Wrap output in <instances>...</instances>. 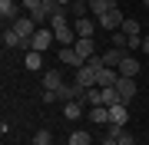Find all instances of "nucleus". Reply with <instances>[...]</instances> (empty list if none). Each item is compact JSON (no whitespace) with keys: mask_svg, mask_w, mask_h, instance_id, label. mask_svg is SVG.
Listing matches in <instances>:
<instances>
[{"mask_svg":"<svg viewBox=\"0 0 149 145\" xmlns=\"http://www.w3.org/2000/svg\"><path fill=\"white\" fill-rule=\"evenodd\" d=\"M66 82H63V76H60V69H50V73H43V89H50V92H60Z\"/></svg>","mask_w":149,"mask_h":145,"instance_id":"11","label":"nucleus"},{"mask_svg":"<svg viewBox=\"0 0 149 145\" xmlns=\"http://www.w3.org/2000/svg\"><path fill=\"white\" fill-rule=\"evenodd\" d=\"M83 92L86 89H80L76 82H66V86L60 89V99H63V102H73V99H83Z\"/></svg>","mask_w":149,"mask_h":145,"instance_id":"17","label":"nucleus"},{"mask_svg":"<svg viewBox=\"0 0 149 145\" xmlns=\"http://www.w3.org/2000/svg\"><path fill=\"white\" fill-rule=\"evenodd\" d=\"M113 7H116V0H93V3H90V16L100 20V16H106Z\"/></svg>","mask_w":149,"mask_h":145,"instance_id":"12","label":"nucleus"},{"mask_svg":"<svg viewBox=\"0 0 149 145\" xmlns=\"http://www.w3.org/2000/svg\"><path fill=\"white\" fill-rule=\"evenodd\" d=\"M23 63H27V69H33V73H37V69H43V53H37V49H30Z\"/></svg>","mask_w":149,"mask_h":145,"instance_id":"22","label":"nucleus"},{"mask_svg":"<svg viewBox=\"0 0 149 145\" xmlns=\"http://www.w3.org/2000/svg\"><path fill=\"white\" fill-rule=\"evenodd\" d=\"M143 3H146V7H149V0H143Z\"/></svg>","mask_w":149,"mask_h":145,"instance_id":"32","label":"nucleus"},{"mask_svg":"<svg viewBox=\"0 0 149 145\" xmlns=\"http://www.w3.org/2000/svg\"><path fill=\"white\" fill-rule=\"evenodd\" d=\"M66 13H70V20H80V16L90 13V3H80V0H73V3L66 7Z\"/></svg>","mask_w":149,"mask_h":145,"instance_id":"19","label":"nucleus"},{"mask_svg":"<svg viewBox=\"0 0 149 145\" xmlns=\"http://www.w3.org/2000/svg\"><path fill=\"white\" fill-rule=\"evenodd\" d=\"M60 63H66V66H76V69H80V66L86 63V59L76 53L73 46H60Z\"/></svg>","mask_w":149,"mask_h":145,"instance_id":"10","label":"nucleus"},{"mask_svg":"<svg viewBox=\"0 0 149 145\" xmlns=\"http://www.w3.org/2000/svg\"><path fill=\"white\" fill-rule=\"evenodd\" d=\"M116 92H119V96H123V102H126V106H129V102H133L136 99V79H133V76H119V82H116Z\"/></svg>","mask_w":149,"mask_h":145,"instance_id":"4","label":"nucleus"},{"mask_svg":"<svg viewBox=\"0 0 149 145\" xmlns=\"http://www.w3.org/2000/svg\"><path fill=\"white\" fill-rule=\"evenodd\" d=\"M60 3H63V7H70V3H73V0H60Z\"/></svg>","mask_w":149,"mask_h":145,"instance_id":"30","label":"nucleus"},{"mask_svg":"<svg viewBox=\"0 0 149 145\" xmlns=\"http://www.w3.org/2000/svg\"><path fill=\"white\" fill-rule=\"evenodd\" d=\"M90 122L93 125H109V106H93L90 109Z\"/></svg>","mask_w":149,"mask_h":145,"instance_id":"15","label":"nucleus"},{"mask_svg":"<svg viewBox=\"0 0 149 145\" xmlns=\"http://www.w3.org/2000/svg\"><path fill=\"white\" fill-rule=\"evenodd\" d=\"M126 36H143V30H139V20H123V27H119Z\"/></svg>","mask_w":149,"mask_h":145,"instance_id":"24","label":"nucleus"},{"mask_svg":"<svg viewBox=\"0 0 149 145\" xmlns=\"http://www.w3.org/2000/svg\"><path fill=\"white\" fill-rule=\"evenodd\" d=\"M20 43H23V40H20V33H17L13 27H7V30H3V46H13V49H20Z\"/></svg>","mask_w":149,"mask_h":145,"instance_id":"21","label":"nucleus"},{"mask_svg":"<svg viewBox=\"0 0 149 145\" xmlns=\"http://www.w3.org/2000/svg\"><path fill=\"white\" fill-rule=\"evenodd\" d=\"M123 20H126V16H123V10H119V7H113V10H109L106 16H100L96 23H100V30H106V33H116V30L123 27Z\"/></svg>","mask_w":149,"mask_h":145,"instance_id":"1","label":"nucleus"},{"mask_svg":"<svg viewBox=\"0 0 149 145\" xmlns=\"http://www.w3.org/2000/svg\"><path fill=\"white\" fill-rule=\"evenodd\" d=\"M126 122H129V106L126 102L109 106V125H126Z\"/></svg>","mask_w":149,"mask_h":145,"instance_id":"7","label":"nucleus"},{"mask_svg":"<svg viewBox=\"0 0 149 145\" xmlns=\"http://www.w3.org/2000/svg\"><path fill=\"white\" fill-rule=\"evenodd\" d=\"M63 115L70 119V122H76V119L83 115V99H73V102H66V106H63Z\"/></svg>","mask_w":149,"mask_h":145,"instance_id":"18","label":"nucleus"},{"mask_svg":"<svg viewBox=\"0 0 149 145\" xmlns=\"http://www.w3.org/2000/svg\"><path fill=\"white\" fill-rule=\"evenodd\" d=\"M83 106H90V109H93V106H106V102H103V89H100V86L86 89V92H83Z\"/></svg>","mask_w":149,"mask_h":145,"instance_id":"16","label":"nucleus"},{"mask_svg":"<svg viewBox=\"0 0 149 145\" xmlns=\"http://www.w3.org/2000/svg\"><path fill=\"white\" fill-rule=\"evenodd\" d=\"M53 43H56V36H53V30H50V27H40L37 33H33V49H37V53L50 49Z\"/></svg>","mask_w":149,"mask_h":145,"instance_id":"3","label":"nucleus"},{"mask_svg":"<svg viewBox=\"0 0 149 145\" xmlns=\"http://www.w3.org/2000/svg\"><path fill=\"white\" fill-rule=\"evenodd\" d=\"M80 3H93V0H80Z\"/></svg>","mask_w":149,"mask_h":145,"instance_id":"31","label":"nucleus"},{"mask_svg":"<svg viewBox=\"0 0 149 145\" xmlns=\"http://www.w3.org/2000/svg\"><path fill=\"white\" fill-rule=\"evenodd\" d=\"M0 16L13 23L17 16H20V3H17V0H0Z\"/></svg>","mask_w":149,"mask_h":145,"instance_id":"13","label":"nucleus"},{"mask_svg":"<svg viewBox=\"0 0 149 145\" xmlns=\"http://www.w3.org/2000/svg\"><path fill=\"white\" fill-rule=\"evenodd\" d=\"M139 73H143V69H139V59H136V56H126V59L119 63V76H133V79H136Z\"/></svg>","mask_w":149,"mask_h":145,"instance_id":"14","label":"nucleus"},{"mask_svg":"<svg viewBox=\"0 0 149 145\" xmlns=\"http://www.w3.org/2000/svg\"><path fill=\"white\" fill-rule=\"evenodd\" d=\"M103 145H116V139H113V135H106V139H103Z\"/></svg>","mask_w":149,"mask_h":145,"instance_id":"29","label":"nucleus"},{"mask_svg":"<svg viewBox=\"0 0 149 145\" xmlns=\"http://www.w3.org/2000/svg\"><path fill=\"white\" fill-rule=\"evenodd\" d=\"M73 49H76L83 59H90V56H96V40H93V36H80V40L73 43Z\"/></svg>","mask_w":149,"mask_h":145,"instance_id":"9","label":"nucleus"},{"mask_svg":"<svg viewBox=\"0 0 149 145\" xmlns=\"http://www.w3.org/2000/svg\"><path fill=\"white\" fill-rule=\"evenodd\" d=\"M119 82V69H113V66H103L100 73H96V86L100 89H113Z\"/></svg>","mask_w":149,"mask_h":145,"instance_id":"5","label":"nucleus"},{"mask_svg":"<svg viewBox=\"0 0 149 145\" xmlns=\"http://www.w3.org/2000/svg\"><path fill=\"white\" fill-rule=\"evenodd\" d=\"M113 46H119V49H129V36H126L123 30H116V33H113Z\"/></svg>","mask_w":149,"mask_h":145,"instance_id":"26","label":"nucleus"},{"mask_svg":"<svg viewBox=\"0 0 149 145\" xmlns=\"http://www.w3.org/2000/svg\"><path fill=\"white\" fill-rule=\"evenodd\" d=\"M66 145H93V135L86 132V129H76L73 135H70V142Z\"/></svg>","mask_w":149,"mask_h":145,"instance_id":"20","label":"nucleus"},{"mask_svg":"<svg viewBox=\"0 0 149 145\" xmlns=\"http://www.w3.org/2000/svg\"><path fill=\"white\" fill-rule=\"evenodd\" d=\"M56 99H60V92H50V89L40 92V102H56Z\"/></svg>","mask_w":149,"mask_h":145,"instance_id":"27","label":"nucleus"},{"mask_svg":"<svg viewBox=\"0 0 149 145\" xmlns=\"http://www.w3.org/2000/svg\"><path fill=\"white\" fill-rule=\"evenodd\" d=\"M73 82H76L80 89H93V86H96V69H93L90 63H83L80 69H76V76H73Z\"/></svg>","mask_w":149,"mask_h":145,"instance_id":"2","label":"nucleus"},{"mask_svg":"<svg viewBox=\"0 0 149 145\" xmlns=\"http://www.w3.org/2000/svg\"><path fill=\"white\" fill-rule=\"evenodd\" d=\"M129 56V49H119V46H109L106 53H103V63L106 66H113V69H119V63Z\"/></svg>","mask_w":149,"mask_h":145,"instance_id":"8","label":"nucleus"},{"mask_svg":"<svg viewBox=\"0 0 149 145\" xmlns=\"http://www.w3.org/2000/svg\"><path fill=\"white\" fill-rule=\"evenodd\" d=\"M139 53H149V33L143 36V46H139Z\"/></svg>","mask_w":149,"mask_h":145,"instance_id":"28","label":"nucleus"},{"mask_svg":"<svg viewBox=\"0 0 149 145\" xmlns=\"http://www.w3.org/2000/svg\"><path fill=\"white\" fill-rule=\"evenodd\" d=\"M103 102H106V106H116V102H123V96L116 92V86H113V89H103Z\"/></svg>","mask_w":149,"mask_h":145,"instance_id":"25","label":"nucleus"},{"mask_svg":"<svg viewBox=\"0 0 149 145\" xmlns=\"http://www.w3.org/2000/svg\"><path fill=\"white\" fill-rule=\"evenodd\" d=\"M73 30H76V36H96L100 23L90 20V16H80V20H73Z\"/></svg>","mask_w":149,"mask_h":145,"instance_id":"6","label":"nucleus"},{"mask_svg":"<svg viewBox=\"0 0 149 145\" xmlns=\"http://www.w3.org/2000/svg\"><path fill=\"white\" fill-rule=\"evenodd\" d=\"M33 145H53V132L50 129H37L33 132Z\"/></svg>","mask_w":149,"mask_h":145,"instance_id":"23","label":"nucleus"}]
</instances>
